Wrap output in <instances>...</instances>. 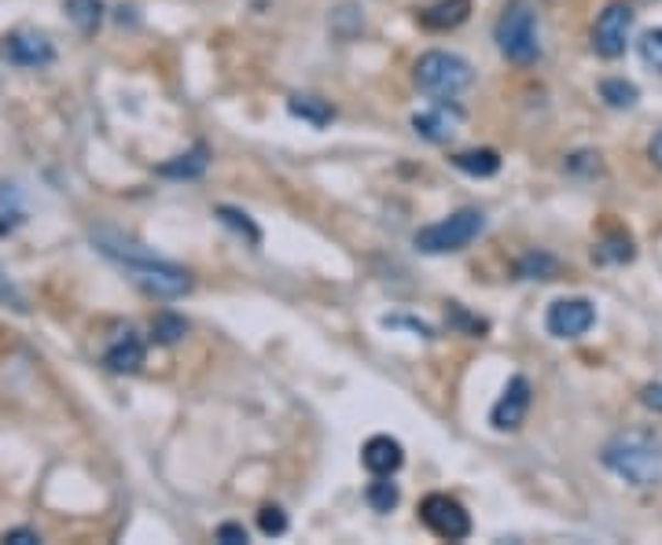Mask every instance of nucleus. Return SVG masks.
<instances>
[{
    "mask_svg": "<svg viewBox=\"0 0 662 545\" xmlns=\"http://www.w3.org/2000/svg\"><path fill=\"white\" fill-rule=\"evenodd\" d=\"M482 229H486V214L475 211V207H464V211L419 229L416 247L424 251V255H453V251H464L475 244Z\"/></svg>",
    "mask_w": 662,
    "mask_h": 545,
    "instance_id": "39448f33",
    "label": "nucleus"
},
{
    "mask_svg": "<svg viewBox=\"0 0 662 545\" xmlns=\"http://www.w3.org/2000/svg\"><path fill=\"white\" fill-rule=\"evenodd\" d=\"M457 122H460V111H446V108L413 114V130L424 136V141H430V144H446L449 136L457 133V130H453Z\"/></svg>",
    "mask_w": 662,
    "mask_h": 545,
    "instance_id": "4468645a",
    "label": "nucleus"
},
{
    "mask_svg": "<svg viewBox=\"0 0 662 545\" xmlns=\"http://www.w3.org/2000/svg\"><path fill=\"white\" fill-rule=\"evenodd\" d=\"M92 244H97L100 255L119 262V266L133 277V285H141L147 296L181 299L192 291V272L173 266V262H166V258H155L147 247H141L130 236L114 233V229H100V233H92Z\"/></svg>",
    "mask_w": 662,
    "mask_h": 545,
    "instance_id": "f257e3e1",
    "label": "nucleus"
},
{
    "mask_svg": "<svg viewBox=\"0 0 662 545\" xmlns=\"http://www.w3.org/2000/svg\"><path fill=\"white\" fill-rule=\"evenodd\" d=\"M648 155H651V163H655L659 170H662V133H655V136H651V144H648Z\"/></svg>",
    "mask_w": 662,
    "mask_h": 545,
    "instance_id": "473e14b6",
    "label": "nucleus"
},
{
    "mask_svg": "<svg viewBox=\"0 0 662 545\" xmlns=\"http://www.w3.org/2000/svg\"><path fill=\"white\" fill-rule=\"evenodd\" d=\"M556 272H560V262H556L549 251H530V255L519 262L523 280H552Z\"/></svg>",
    "mask_w": 662,
    "mask_h": 545,
    "instance_id": "412c9836",
    "label": "nucleus"
},
{
    "mask_svg": "<svg viewBox=\"0 0 662 545\" xmlns=\"http://www.w3.org/2000/svg\"><path fill=\"white\" fill-rule=\"evenodd\" d=\"M361 465L372 471V476H394V471L405 465V449L391 435H372L361 446Z\"/></svg>",
    "mask_w": 662,
    "mask_h": 545,
    "instance_id": "9b49d317",
    "label": "nucleus"
},
{
    "mask_svg": "<svg viewBox=\"0 0 662 545\" xmlns=\"http://www.w3.org/2000/svg\"><path fill=\"white\" fill-rule=\"evenodd\" d=\"M601 97H604L607 108L626 111V108H633V103L640 100V92H637L633 81H626V78H604L601 81Z\"/></svg>",
    "mask_w": 662,
    "mask_h": 545,
    "instance_id": "6ab92c4d",
    "label": "nucleus"
},
{
    "mask_svg": "<svg viewBox=\"0 0 662 545\" xmlns=\"http://www.w3.org/2000/svg\"><path fill=\"white\" fill-rule=\"evenodd\" d=\"M446 318H449V321H457L460 329H468L471 335H482V332H486V321H475V318H468V313H464V307H460V302H449Z\"/></svg>",
    "mask_w": 662,
    "mask_h": 545,
    "instance_id": "bb28decb",
    "label": "nucleus"
},
{
    "mask_svg": "<svg viewBox=\"0 0 662 545\" xmlns=\"http://www.w3.org/2000/svg\"><path fill=\"white\" fill-rule=\"evenodd\" d=\"M4 56L15 63V67H48L56 59V48L45 34H34V30H15V34L4 37Z\"/></svg>",
    "mask_w": 662,
    "mask_h": 545,
    "instance_id": "9d476101",
    "label": "nucleus"
},
{
    "mask_svg": "<svg viewBox=\"0 0 662 545\" xmlns=\"http://www.w3.org/2000/svg\"><path fill=\"white\" fill-rule=\"evenodd\" d=\"M527 413H530V383L527 376H512L504 394L497 398V405L490 409V424L497 432H515V427H523V421H527Z\"/></svg>",
    "mask_w": 662,
    "mask_h": 545,
    "instance_id": "1a4fd4ad",
    "label": "nucleus"
},
{
    "mask_svg": "<svg viewBox=\"0 0 662 545\" xmlns=\"http://www.w3.org/2000/svg\"><path fill=\"white\" fill-rule=\"evenodd\" d=\"M453 166L464 170L471 177H493L501 170V155L493 148H471V152H457L453 155Z\"/></svg>",
    "mask_w": 662,
    "mask_h": 545,
    "instance_id": "dca6fc26",
    "label": "nucleus"
},
{
    "mask_svg": "<svg viewBox=\"0 0 662 545\" xmlns=\"http://www.w3.org/2000/svg\"><path fill=\"white\" fill-rule=\"evenodd\" d=\"M640 402H644L651 413H662V383H648L640 387Z\"/></svg>",
    "mask_w": 662,
    "mask_h": 545,
    "instance_id": "c756f323",
    "label": "nucleus"
},
{
    "mask_svg": "<svg viewBox=\"0 0 662 545\" xmlns=\"http://www.w3.org/2000/svg\"><path fill=\"white\" fill-rule=\"evenodd\" d=\"M4 542H8V545H34V542H41V538H37V531L15 527V531H4Z\"/></svg>",
    "mask_w": 662,
    "mask_h": 545,
    "instance_id": "2f4dec72",
    "label": "nucleus"
},
{
    "mask_svg": "<svg viewBox=\"0 0 662 545\" xmlns=\"http://www.w3.org/2000/svg\"><path fill=\"white\" fill-rule=\"evenodd\" d=\"M601 460L629 487H655L662 479V438L651 427H629L607 438Z\"/></svg>",
    "mask_w": 662,
    "mask_h": 545,
    "instance_id": "f03ea898",
    "label": "nucleus"
},
{
    "mask_svg": "<svg viewBox=\"0 0 662 545\" xmlns=\"http://www.w3.org/2000/svg\"><path fill=\"white\" fill-rule=\"evenodd\" d=\"M217 542H225V545H239V542H247V531L239 527V523H221V527H217Z\"/></svg>",
    "mask_w": 662,
    "mask_h": 545,
    "instance_id": "c85d7f7f",
    "label": "nucleus"
},
{
    "mask_svg": "<svg viewBox=\"0 0 662 545\" xmlns=\"http://www.w3.org/2000/svg\"><path fill=\"white\" fill-rule=\"evenodd\" d=\"M596 324V307L588 299H556L545 313V329L556 340H582Z\"/></svg>",
    "mask_w": 662,
    "mask_h": 545,
    "instance_id": "6e6552de",
    "label": "nucleus"
},
{
    "mask_svg": "<svg viewBox=\"0 0 662 545\" xmlns=\"http://www.w3.org/2000/svg\"><path fill=\"white\" fill-rule=\"evenodd\" d=\"M258 527H261V534H269V538H280V534L288 531V516H283L280 505H261L258 509Z\"/></svg>",
    "mask_w": 662,
    "mask_h": 545,
    "instance_id": "393cba45",
    "label": "nucleus"
},
{
    "mask_svg": "<svg viewBox=\"0 0 662 545\" xmlns=\"http://www.w3.org/2000/svg\"><path fill=\"white\" fill-rule=\"evenodd\" d=\"M364 501L375 512H391L402 501V490H397V483H391V476H375L364 490Z\"/></svg>",
    "mask_w": 662,
    "mask_h": 545,
    "instance_id": "aec40b11",
    "label": "nucleus"
},
{
    "mask_svg": "<svg viewBox=\"0 0 662 545\" xmlns=\"http://www.w3.org/2000/svg\"><path fill=\"white\" fill-rule=\"evenodd\" d=\"M471 15V0H435V4L419 8V26L424 30H457L460 23H468Z\"/></svg>",
    "mask_w": 662,
    "mask_h": 545,
    "instance_id": "ddd939ff",
    "label": "nucleus"
},
{
    "mask_svg": "<svg viewBox=\"0 0 662 545\" xmlns=\"http://www.w3.org/2000/svg\"><path fill=\"white\" fill-rule=\"evenodd\" d=\"M633 4L626 0H611L593 23V52L601 59H618L626 56V45H629V30H633Z\"/></svg>",
    "mask_w": 662,
    "mask_h": 545,
    "instance_id": "423d86ee",
    "label": "nucleus"
},
{
    "mask_svg": "<svg viewBox=\"0 0 662 545\" xmlns=\"http://www.w3.org/2000/svg\"><path fill=\"white\" fill-rule=\"evenodd\" d=\"M419 520H424V527L441 542H464L471 534L468 509L449 494H427L419 501Z\"/></svg>",
    "mask_w": 662,
    "mask_h": 545,
    "instance_id": "0eeeda50",
    "label": "nucleus"
},
{
    "mask_svg": "<svg viewBox=\"0 0 662 545\" xmlns=\"http://www.w3.org/2000/svg\"><path fill=\"white\" fill-rule=\"evenodd\" d=\"M206 166H210L206 144H195L192 152L173 155L170 163H162L159 174H162V177H173V181H192V177H203V174H206Z\"/></svg>",
    "mask_w": 662,
    "mask_h": 545,
    "instance_id": "2eb2a0df",
    "label": "nucleus"
},
{
    "mask_svg": "<svg viewBox=\"0 0 662 545\" xmlns=\"http://www.w3.org/2000/svg\"><path fill=\"white\" fill-rule=\"evenodd\" d=\"M217 218L225 222L228 229H236L239 236H247V244H261V233H258V225L250 222V218L244 214V211H236V207H217Z\"/></svg>",
    "mask_w": 662,
    "mask_h": 545,
    "instance_id": "4be33fe9",
    "label": "nucleus"
},
{
    "mask_svg": "<svg viewBox=\"0 0 662 545\" xmlns=\"http://www.w3.org/2000/svg\"><path fill=\"white\" fill-rule=\"evenodd\" d=\"M383 324L386 329H413V332H419L424 340H430V329L424 321H413V318H383Z\"/></svg>",
    "mask_w": 662,
    "mask_h": 545,
    "instance_id": "7c9ffc66",
    "label": "nucleus"
},
{
    "mask_svg": "<svg viewBox=\"0 0 662 545\" xmlns=\"http://www.w3.org/2000/svg\"><path fill=\"white\" fill-rule=\"evenodd\" d=\"M188 332V324L177 318V313H159V318L152 321V335L155 343H177L181 335Z\"/></svg>",
    "mask_w": 662,
    "mask_h": 545,
    "instance_id": "b1692460",
    "label": "nucleus"
},
{
    "mask_svg": "<svg viewBox=\"0 0 662 545\" xmlns=\"http://www.w3.org/2000/svg\"><path fill=\"white\" fill-rule=\"evenodd\" d=\"M0 302H4V307H12V310H19V313H26V310H30L23 291H19V288L12 285V280H4V277H0Z\"/></svg>",
    "mask_w": 662,
    "mask_h": 545,
    "instance_id": "cd10ccee",
    "label": "nucleus"
},
{
    "mask_svg": "<svg viewBox=\"0 0 662 545\" xmlns=\"http://www.w3.org/2000/svg\"><path fill=\"white\" fill-rule=\"evenodd\" d=\"M637 52H640V59H644L651 70H659V75H662V26L659 30H644L640 41H637Z\"/></svg>",
    "mask_w": 662,
    "mask_h": 545,
    "instance_id": "5701e85b",
    "label": "nucleus"
},
{
    "mask_svg": "<svg viewBox=\"0 0 662 545\" xmlns=\"http://www.w3.org/2000/svg\"><path fill=\"white\" fill-rule=\"evenodd\" d=\"M288 111L294 114V119H302V122H310V125H328L332 119H335V111H332V103L328 100H321V97H291L288 100Z\"/></svg>",
    "mask_w": 662,
    "mask_h": 545,
    "instance_id": "a211bd4d",
    "label": "nucleus"
},
{
    "mask_svg": "<svg viewBox=\"0 0 662 545\" xmlns=\"http://www.w3.org/2000/svg\"><path fill=\"white\" fill-rule=\"evenodd\" d=\"M596 255H601V258H611V262H629V258H633V244H629V236L615 233L611 244H604L601 251H596Z\"/></svg>",
    "mask_w": 662,
    "mask_h": 545,
    "instance_id": "a878e982",
    "label": "nucleus"
},
{
    "mask_svg": "<svg viewBox=\"0 0 662 545\" xmlns=\"http://www.w3.org/2000/svg\"><path fill=\"white\" fill-rule=\"evenodd\" d=\"M147 358V347L136 332H122L119 340H111L108 354H103V365L111 372H141V365Z\"/></svg>",
    "mask_w": 662,
    "mask_h": 545,
    "instance_id": "f8f14e48",
    "label": "nucleus"
},
{
    "mask_svg": "<svg viewBox=\"0 0 662 545\" xmlns=\"http://www.w3.org/2000/svg\"><path fill=\"white\" fill-rule=\"evenodd\" d=\"M63 8H67V19L81 30V34H97L103 23L100 0H63Z\"/></svg>",
    "mask_w": 662,
    "mask_h": 545,
    "instance_id": "f3484780",
    "label": "nucleus"
},
{
    "mask_svg": "<svg viewBox=\"0 0 662 545\" xmlns=\"http://www.w3.org/2000/svg\"><path fill=\"white\" fill-rule=\"evenodd\" d=\"M493 37H497L501 56L508 63H515V67H534L541 56L538 23H534V8L527 4V0H512V4L504 8Z\"/></svg>",
    "mask_w": 662,
    "mask_h": 545,
    "instance_id": "20e7f679",
    "label": "nucleus"
},
{
    "mask_svg": "<svg viewBox=\"0 0 662 545\" xmlns=\"http://www.w3.org/2000/svg\"><path fill=\"white\" fill-rule=\"evenodd\" d=\"M413 81H416L419 92H427V97L453 100L464 89H471V81H475V70H471V63L464 56H453V52L435 48V52H424V56L416 59Z\"/></svg>",
    "mask_w": 662,
    "mask_h": 545,
    "instance_id": "7ed1b4c3",
    "label": "nucleus"
},
{
    "mask_svg": "<svg viewBox=\"0 0 662 545\" xmlns=\"http://www.w3.org/2000/svg\"><path fill=\"white\" fill-rule=\"evenodd\" d=\"M4 229H8V222H0V233H4Z\"/></svg>",
    "mask_w": 662,
    "mask_h": 545,
    "instance_id": "72a5a7b5",
    "label": "nucleus"
}]
</instances>
